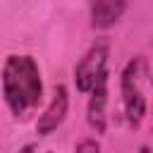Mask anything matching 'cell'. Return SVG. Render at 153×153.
Wrapping results in <instances>:
<instances>
[{
    "instance_id": "4",
    "label": "cell",
    "mask_w": 153,
    "mask_h": 153,
    "mask_svg": "<svg viewBox=\"0 0 153 153\" xmlns=\"http://www.w3.org/2000/svg\"><path fill=\"white\" fill-rule=\"evenodd\" d=\"M67 108H69V96H67V88L60 84V86H55V93H53L48 108L43 110V115H41L38 122H36V134H38V136L53 134V131L65 122Z\"/></svg>"
},
{
    "instance_id": "6",
    "label": "cell",
    "mask_w": 153,
    "mask_h": 153,
    "mask_svg": "<svg viewBox=\"0 0 153 153\" xmlns=\"http://www.w3.org/2000/svg\"><path fill=\"white\" fill-rule=\"evenodd\" d=\"M124 14V0H93L91 24L96 29H108Z\"/></svg>"
},
{
    "instance_id": "5",
    "label": "cell",
    "mask_w": 153,
    "mask_h": 153,
    "mask_svg": "<svg viewBox=\"0 0 153 153\" xmlns=\"http://www.w3.org/2000/svg\"><path fill=\"white\" fill-rule=\"evenodd\" d=\"M91 98H88V108H86V115H88V124L96 134H103L105 131V103H108V76H103L91 91Z\"/></svg>"
},
{
    "instance_id": "9",
    "label": "cell",
    "mask_w": 153,
    "mask_h": 153,
    "mask_svg": "<svg viewBox=\"0 0 153 153\" xmlns=\"http://www.w3.org/2000/svg\"><path fill=\"white\" fill-rule=\"evenodd\" d=\"M141 153H151V151H148V148H141Z\"/></svg>"
},
{
    "instance_id": "3",
    "label": "cell",
    "mask_w": 153,
    "mask_h": 153,
    "mask_svg": "<svg viewBox=\"0 0 153 153\" xmlns=\"http://www.w3.org/2000/svg\"><path fill=\"white\" fill-rule=\"evenodd\" d=\"M108 53H110V45L108 41H96L86 53L84 57L76 62L74 67V84H76V91L81 93H88L103 76H108L105 72V65H108Z\"/></svg>"
},
{
    "instance_id": "1",
    "label": "cell",
    "mask_w": 153,
    "mask_h": 153,
    "mask_svg": "<svg viewBox=\"0 0 153 153\" xmlns=\"http://www.w3.org/2000/svg\"><path fill=\"white\" fill-rule=\"evenodd\" d=\"M2 96L10 112L19 120L43 98V81L31 55H10L2 65Z\"/></svg>"
},
{
    "instance_id": "8",
    "label": "cell",
    "mask_w": 153,
    "mask_h": 153,
    "mask_svg": "<svg viewBox=\"0 0 153 153\" xmlns=\"http://www.w3.org/2000/svg\"><path fill=\"white\" fill-rule=\"evenodd\" d=\"M19 153H36V148H33V146H31V143H29V146H24V148H22V151H19Z\"/></svg>"
},
{
    "instance_id": "7",
    "label": "cell",
    "mask_w": 153,
    "mask_h": 153,
    "mask_svg": "<svg viewBox=\"0 0 153 153\" xmlns=\"http://www.w3.org/2000/svg\"><path fill=\"white\" fill-rule=\"evenodd\" d=\"M76 153H100V146H98L93 139H84V141L76 146Z\"/></svg>"
},
{
    "instance_id": "10",
    "label": "cell",
    "mask_w": 153,
    "mask_h": 153,
    "mask_svg": "<svg viewBox=\"0 0 153 153\" xmlns=\"http://www.w3.org/2000/svg\"><path fill=\"white\" fill-rule=\"evenodd\" d=\"M48 153H50V151H48Z\"/></svg>"
},
{
    "instance_id": "2",
    "label": "cell",
    "mask_w": 153,
    "mask_h": 153,
    "mask_svg": "<svg viewBox=\"0 0 153 153\" xmlns=\"http://www.w3.org/2000/svg\"><path fill=\"white\" fill-rule=\"evenodd\" d=\"M141 76H143V60L134 57L127 62L120 76V91H122V103H124V115L129 124L139 127L143 115H146V98L141 91Z\"/></svg>"
}]
</instances>
